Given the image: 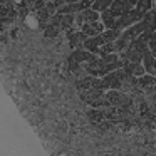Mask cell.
<instances>
[{"mask_svg":"<svg viewBox=\"0 0 156 156\" xmlns=\"http://www.w3.org/2000/svg\"><path fill=\"white\" fill-rule=\"evenodd\" d=\"M44 2H49V0H44Z\"/></svg>","mask_w":156,"mask_h":156,"instance_id":"cell-37","label":"cell"},{"mask_svg":"<svg viewBox=\"0 0 156 156\" xmlns=\"http://www.w3.org/2000/svg\"><path fill=\"white\" fill-rule=\"evenodd\" d=\"M151 5H153V0H139L134 7L141 12H148V10H151Z\"/></svg>","mask_w":156,"mask_h":156,"instance_id":"cell-18","label":"cell"},{"mask_svg":"<svg viewBox=\"0 0 156 156\" xmlns=\"http://www.w3.org/2000/svg\"><path fill=\"white\" fill-rule=\"evenodd\" d=\"M136 81H138V87L143 89V91H146V89H149L153 84H154L156 77L151 74H143L141 77H136Z\"/></svg>","mask_w":156,"mask_h":156,"instance_id":"cell-6","label":"cell"},{"mask_svg":"<svg viewBox=\"0 0 156 156\" xmlns=\"http://www.w3.org/2000/svg\"><path fill=\"white\" fill-rule=\"evenodd\" d=\"M67 67H69V71H72V72H76L79 67H81V64H79L76 59H72V57H69L67 59Z\"/></svg>","mask_w":156,"mask_h":156,"instance_id":"cell-24","label":"cell"},{"mask_svg":"<svg viewBox=\"0 0 156 156\" xmlns=\"http://www.w3.org/2000/svg\"><path fill=\"white\" fill-rule=\"evenodd\" d=\"M81 32H84L87 37H94V35H98V30H96L94 24H84L81 27Z\"/></svg>","mask_w":156,"mask_h":156,"instance_id":"cell-17","label":"cell"},{"mask_svg":"<svg viewBox=\"0 0 156 156\" xmlns=\"http://www.w3.org/2000/svg\"><path fill=\"white\" fill-rule=\"evenodd\" d=\"M92 39H94V42L99 45V47H101L102 44H106V39H104V35H102V34H98V35H94Z\"/></svg>","mask_w":156,"mask_h":156,"instance_id":"cell-29","label":"cell"},{"mask_svg":"<svg viewBox=\"0 0 156 156\" xmlns=\"http://www.w3.org/2000/svg\"><path fill=\"white\" fill-rule=\"evenodd\" d=\"M77 87L86 91V89H92V76H87V77H82L81 81L77 82Z\"/></svg>","mask_w":156,"mask_h":156,"instance_id":"cell-16","label":"cell"},{"mask_svg":"<svg viewBox=\"0 0 156 156\" xmlns=\"http://www.w3.org/2000/svg\"><path fill=\"white\" fill-rule=\"evenodd\" d=\"M102 96H104V92L99 91V89H86V91H82L81 99H82L84 102H87V104H92L94 101L101 99Z\"/></svg>","mask_w":156,"mask_h":156,"instance_id":"cell-3","label":"cell"},{"mask_svg":"<svg viewBox=\"0 0 156 156\" xmlns=\"http://www.w3.org/2000/svg\"><path fill=\"white\" fill-rule=\"evenodd\" d=\"M57 34H59V27H52V25H49V27L44 30V35L47 39H54Z\"/></svg>","mask_w":156,"mask_h":156,"instance_id":"cell-22","label":"cell"},{"mask_svg":"<svg viewBox=\"0 0 156 156\" xmlns=\"http://www.w3.org/2000/svg\"><path fill=\"white\" fill-rule=\"evenodd\" d=\"M128 45H129V42H126L124 39H121V37H119L118 41L114 42V47H116V52H124L126 49H128Z\"/></svg>","mask_w":156,"mask_h":156,"instance_id":"cell-19","label":"cell"},{"mask_svg":"<svg viewBox=\"0 0 156 156\" xmlns=\"http://www.w3.org/2000/svg\"><path fill=\"white\" fill-rule=\"evenodd\" d=\"M71 57H72V59H76V61H77L79 64H84V62H86V57H87V51H82V49H76V51L72 52Z\"/></svg>","mask_w":156,"mask_h":156,"instance_id":"cell-13","label":"cell"},{"mask_svg":"<svg viewBox=\"0 0 156 156\" xmlns=\"http://www.w3.org/2000/svg\"><path fill=\"white\" fill-rule=\"evenodd\" d=\"M0 32H2V29H0Z\"/></svg>","mask_w":156,"mask_h":156,"instance_id":"cell-38","label":"cell"},{"mask_svg":"<svg viewBox=\"0 0 156 156\" xmlns=\"http://www.w3.org/2000/svg\"><path fill=\"white\" fill-rule=\"evenodd\" d=\"M45 9H47V10L51 12V15L57 14V9H55V5L52 4V0H49V2H45Z\"/></svg>","mask_w":156,"mask_h":156,"instance_id":"cell-28","label":"cell"},{"mask_svg":"<svg viewBox=\"0 0 156 156\" xmlns=\"http://www.w3.org/2000/svg\"><path fill=\"white\" fill-rule=\"evenodd\" d=\"M74 22L79 25V27H82V25L86 24V20H84V15H82V12H79L77 15H74Z\"/></svg>","mask_w":156,"mask_h":156,"instance_id":"cell-26","label":"cell"},{"mask_svg":"<svg viewBox=\"0 0 156 156\" xmlns=\"http://www.w3.org/2000/svg\"><path fill=\"white\" fill-rule=\"evenodd\" d=\"M82 15H84L86 24H94V22H98L99 19H101V14L96 12V10H92V9H86V10H82Z\"/></svg>","mask_w":156,"mask_h":156,"instance_id":"cell-9","label":"cell"},{"mask_svg":"<svg viewBox=\"0 0 156 156\" xmlns=\"http://www.w3.org/2000/svg\"><path fill=\"white\" fill-rule=\"evenodd\" d=\"M87 118H89V121H92L94 124H99L101 121H104V119H106L102 109H94V108L87 112Z\"/></svg>","mask_w":156,"mask_h":156,"instance_id":"cell-10","label":"cell"},{"mask_svg":"<svg viewBox=\"0 0 156 156\" xmlns=\"http://www.w3.org/2000/svg\"><path fill=\"white\" fill-rule=\"evenodd\" d=\"M128 2H129V4H133V5H136V4L139 2V0H128Z\"/></svg>","mask_w":156,"mask_h":156,"instance_id":"cell-35","label":"cell"},{"mask_svg":"<svg viewBox=\"0 0 156 156\" xmlns=\"http://www.w3.org/2000/svg\"><path fill=\"white\" fill-rule=\"evenodd\" d=\"M101 22L104 24L106 29H114L116 17H114V15H112L109 10H104V12H101Z\"/></svg>","mask_w":156,"mask_h":156,"instance_id":"cell-8","label":"cell"},{"mask_svg":"<svg viewBox=\"0 0 156 156\" xmlns=\"http://www.w3.org/2000/svg\"><path fill=\"white\" fill-rule=\"evenodd\" d=\"M72 24H74V15L66 14V15H62V22H61V27H59V29L67 30L69 27H72Z\"/></svg>","mask_w":156,"mask_h":156,"instance_id":"cell-14","label":"cell"},{"mask_svg":"<svg viewBox=\"0 0 156 156\" xmlns=\"http://www.w3.org/2000/svg\"><path fill=\"white\" fill-rule=\"evenodd\" d=\"M67 39H69V44H71L72 49H81V44L86 41V39H87V35H86L84 32L79 30V32H74V34H71Z\"/></svg>","mask_w":156,"mask_h":156,"instance_id":"cell-5","label":"cell"},{"mask_svg":"<svg viewBox=\"0 0 156 156\" xmlns=\"http://www.w3.org/2000/svg\"><path fill=\"white\" fill-rule=\"evenodd\" d=\"M106 98V102L108 106H121V101H122V94L116 89H108V92L104 94Z\"/></svg>","mask_w":156,"mask_h":156,"instance_id":"cell-4","label":"cell"},{"mask_svg":"<svg viewBox=\"0 0 156 156\" xmlns=\"http://www.w3.org/2000/svg\"><path fill=\"white\" fill-rule=\"evenodd\" d=\"M111 52H116V47H114V42H106V44H102L101 47H99L98 54L104 55V54H111Z\"/></svg>","mask_w":156,"mask_h":156,"instance_id":"cell-15","label":"cell"},{"mask_svg":"<svg viewBox=\"0 0 156 156\" xmlns=\"http://www.w3.org/2000/svg\"><path fill=\"white\" fill-rule=\"evenodd\" d=\"M106 66V61L104 59H98L96 57L94 61H91V62H86V66H84V69L89 72L91 76H94V77H99V74H101V71H102V67Z\"/></svg>","mask_w":156,"mask_h":156,"instance_id":"cell-1","label":"cell"},{"mask_svg":"<svg viewBox=\"0 0 156 156\" xmlns=\"http://www.w3.org/2000/svg\"><path fill=\"white\" fill-rule=\"evenodd\" d=\"M121 34H122V32L119 30V29H106V30L102 32L106 42H116L119 37H121Z\"/></svg>","mask_w":156,"mask_h":156,"instance_id":"cell-11","label":"cell"},{"mask_svg":"<svg viewBox=\"0 0 156 156\" xmlns=\"http://www.w3.org/2000/svg\"><path fill=\"white\" fill-rule=\"evenodd\" d=\"M106 2H108V4H112V0H106Z\"/></svg>","mask_w":156,"mask_h":156,"instance_id":"cell-36","label":"cell"},{"mask_svg":"<svg viewBox=\"0 0 156 156\" xmlns=\"http://www.w3.org/2000/svg\"><path fill=\"white\" fill-rule=\"evenodd\" d=\"M148 47H149V52H151V54L156 57V41H153V39H149V42H148Z\"/></svg>","mask_w":156,"mask_h":156,"instance_id":"cell-30","label":"cell"},{"mask_svg":"<svg viewBox=\"0 0 156 156\" xmlns=\"http://www.w3.org/2000/svg\"><path fill=\"white\" fill-rule=\"evenodd\" d=\"M52 4L55 5V9H61L62 5H66L67 2H66V0H52Z\"/></svg>","mask_w":156,"mask_h":156,"instance_id":"cell-32","label":"cell"},{"mask_svg":"<svg viewBox=\"0 0 156 156\" xmlns=\"http://www.w3.org/2000/svg\"><path fill=\"white\" fill-rule=\"evenodd\" d=\"M37 17L41 22H49V19H51L52 15H51V12L44 7V9H41V10H37Z\"/></svg>","mask_w":156,"mask_h":156,"instance_id":"cell-20","label":"cell"},{"mask_svg":"<svg viewBox=\"0 0 156 156\" xmlns=\"http://www.w3.org/2000/svg\"><path fill=\"white\" fill-rule=\"evenodd\" d=\"M92 89L104 91V86H102V77H94V76H92Z\"/></svg>","mask_w":156,"mask_h":156,"instance_id":"cell-25","label":"cell"},{"mask_svg":"<svg viewBox=\"0 0 156 156\" xmlns=\"http://www.w3.org/2000/svg\"><path fill=\"white\" fill-rule=\"evenodd\" d=\"M92 2H94V0H92Z\"/></svg>","mask_w":156,"mask_h":156,"instance_id":"cell-39","label":"cell"},{"mask_svg":"<svg viewBox=\"0 0 156 156\" xmlns=\"http://www.w3.org/2000/svg\"><path fill=\"white\" fill-rule=\"evenodd\" d=\"M44 7H45V2H44V0H34V4H32V9H34L35 12L41 10V9H44Z\"/></svg>","mask_w":156,"mask_h":156,"instance_id":"cell-27","label":"cell"},{"mask_svg":"<svg viewBox=\"0 0 156 156\" xmlns=\"http://www.w3.org/2000/svg\"><path fill=\"white\" fill-rule=\"evenodd\" d=\"M61 22H62V15L61 14H54L51 19H49V25H52V27H61Z\"/></svg>","mask_w":156,"mask_h":156,"instance_id":"cell-23","label":"cell"},{"mask_svg":"<svg viewBox=\"0 0 156 156\" xmlns=\"http://www.w3.org/2000/svg\"><path fill=\"white\" fill-rule=\"evenodd\" d=\"M7 5H2L0 4V19H4V17H7Z\"/></svg>","mask_w":156,"mask_h":156,"instance_id":"cell-31","label":"cell"},{"mask_svg":"<svg viewBox=\"0 0 156 156\" xmlns=\"http://www.w3.org/2000/svg\"><path fill=\"white\" fill-rule=\"evenodd\" d=\"M12 2H14V0H0V4H2V5H7V4H12Z\"/></svg>","mask_w":156,"mask_h":156,"instance_id":"cell-33","label":"cell"},{"mask_svg":"<svg viewBox=\"0 0 156 156\" xmlns=\"http://www.w3.org/2000/svg\"><path fill=\"white\" fill-rule=\"evenodd\" d=\"M143 66H144V71L146 74H151L156 77V57L151 54V52H146V54H143Z\"/></svg>","mask_w":156,"mask_h":156,"instance_id":"cell-2","label":"cell"},{"mask_svg":"<svg viewBox=\"0 0 156 156\" xmlns=\"http://www.w3.org/2000/svg\"><path fill=\"white\" fill-rule=\"evenodd\" d=\"M128 47H131V49H134V51H138L139 54H146V52L149 51L148 42H143L141 39H134V41H131Z\"/></svg>","mask_w":156,"mask_h":156,"instance_id":"cell-7","label":"cell"},{"mask_svg":"<svg viewBox=\"0 0 156 156\" xmlns=\"http://www.w3.org/2000/svg\"><path fill=\"white\" fill-rule=\"evenodd\" d=\"M101 57L106 61V64H114V62L119 61V55L116 54V52H111V54H104V55H101Z\"/></svg>","mask_w":156,"mask_h":156,"instance_id":"cell-21","label":"cell"},{"mask_svg":"<svg viewBox=\"0 0 156 156\" xmlns=\"http://www.w3.org/2000/svg\"><path fill=\"white\" fill-rule=\"evenodd\" d=\"M67 4H77V2H81V0H66Z\"/></svg>","mask_w":156,"mask_h":156,"instance_id":"cell-34","label":"cell"},{"mask_svg":"<svg viewBox=\"0 0 156 156\" xmlns=\"http://www.w3.org/2000/svg\"><path fill=\"white\" fill-rule=\"evenodd\" d=\"M82 45H84V49L87 52H94V54H98V51H99V45L94 42V39H92V37H87L84 42H82Z\"/></svg>","mask_w":156,"mask_h":156,"instance_id":"cell-12","label":"cell"}]
</instances>
